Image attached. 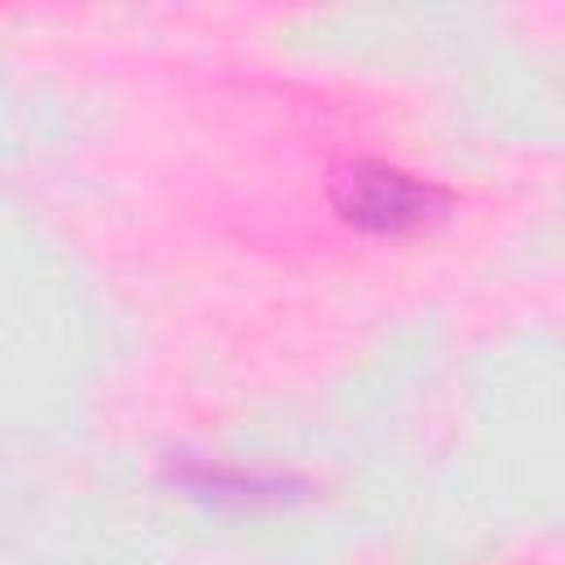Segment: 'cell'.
I'll list each match as a JSON object with an SVG mask.
<instances>
[{"label": "cell", "mask_w": 565, "mask_h": 565, "mask_svg": "<svg viewBox=\"0 0 565 565\" xmlns=\"http://www.w3.org/2000/svg\"><path fill=\"white\" fill-rule=\"evenodd\" d=\"M335 203L349 221L380 230V234H393V230L424 225L441 207V194L433 185L411 181L406 172L384 168V163H358L353 172L340 177Z\"/></svg>", "instance_id": "6da1fadb"}]
</instances>
